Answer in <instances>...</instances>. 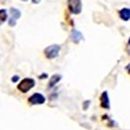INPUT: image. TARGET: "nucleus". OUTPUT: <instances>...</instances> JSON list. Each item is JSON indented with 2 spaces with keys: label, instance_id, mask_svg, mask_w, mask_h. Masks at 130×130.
I'll return each instance as SVG.
<instances>
[{
  "label": "nucleus",
  "instance_id": "11",
  "mask_svg": "<svg viewBox=\"0 0 130 130\" xmlns=\"http://www.w3.org/2000/svg\"><path fill=\"white\" fill-rule=\"evenodd\" d=\"M19 80V76H18V75H15V76H12V78H11V81L13 83H15V82H18V81Z\"/></svg>",
  "mask_w": 130,
  "mask_h": 130
},
{
  "label": "nucleus",
  "instance_id": "12",
  "mask_svg": "<svg viewBox=\"0 0 130 130\" xmlns=\"http://www.w3.org/2000/svg\"><path fill=\"white\" fill-rule=\"evenodd\" d=\"M127 52H128V54L130 55V37H129V39H128V42H127Z\"/></svg>",
  "mask_w": 130,
  "mask_h": 130
},
{
  "label": "nucleus",
  "instance_id": "5",
  "mask_svg": "<svg viewBox=\"0 0 130 130\" xmlns=\"http://www.w3.org/2000/svg\"><path fill=\"white\" fill-rule=\"evenodd\" d=\"M28 102L31 105H42L46 102V98L40 93H35L28 98Z\"/></svg>",
  "mask_w": 130,
  "mask_h": 130
},
{
  "label": "nucleus",
  "instance_id": "14",
  "mask_svg": "<svg viewBox=\"0 0 130 130\" xmlns=\"http://www.w3.org/2000/svg\"><path fill=\"white\" fill-rule=\"evenodd\" d=\"M126 71H127V73H128V74L130 75V63L128 64V65L126 67Z\"/></svg>",
  "mask_w": 130,
  "mask_h": 130
},
{
  "label": "nucleus",
  "instance_id": "2",
  "mask_svg": "<svg viewBox=\"0 0 130 130\" xmlns=\"http://www.w3.org/2000/svg\"><path fill=\"white\" fill-rule=\"evenodd\" d=\"M67 9L72 15H79L82 11L81 0H67Z\"/></svg>",
  "mask_w": 130,
  "mask_h": 130
},
{
  "label": "nucleus",
  "instance_id": "8",
  "mask_svg": "<svg viewBox=\"0 0 130 130\" xmlns=\"http://www.w3.org/2000/svg\"><path fill=\"white\" fill-rule=\"evenodd\" d=\"M71 39L74 43L78 44L83 39V35L78 30L74 29V30H72V32H71Z\"/></svg>",
  "mask_w": 130,
  "mask_h": 130
},
{
  "label": "nucleus",
  "instance_id": "4",
  "mask_svg": "<svg viewBox=\"0 0 130 130\" xmlns=\"http://www.w3.org/2000/svg\"><path fill=\"white\" fill-rule=\"evenodd\" d=\"M9 14H10V17L8 18V25L10 26H15L17 25L18 19H19L21 17V11L15 7H11L9 10Z\"/></svg>",
  "mask_w": 130,
  "mask_h": 130
},
{
  "label": "nucleus",
  "instance_id": "3",
  "mask_svg": "<svg viewBox=\"0 0 130 130\" xmlns=\"http://www.w3.org/2000/svg\"><path fill=\"white\" fill-rule=\"evenodd\" d=\"M60 46L54 44V45H50L44 49V55L47 59H54L56 56H58L59 52H60Z\"/></svg>",
  "mask_w": 130,
  "mask_h": 130
},
{
  "label": "nucleus",
  "instance_id": "10",
  "mask_svg": "<svg viewBox=\"0 0 130 130\" xmlns=\"http://www.w3.org/2000/svg\"><path fill=\"white\" fill-rule=\"evenodd\" d=\"M7 19H8V14H7V9H0V26L4 24Z\"/></svg>",
  "mask_w": 130,
  "mask_h": 130
},
{
  "label": "nucleus",
  "instance_id": "16",
  "mask_svg": "<svg viewBox=\"0 0 130 130\" xmlns=\"http://www.w3.org/2000/svg\"><path fill=\"white\" fill-rule=\"evenodd\" d=\"M21 1H23V2H26V1H28V0H21Z\"/></svg>",
  "mask_w": 130,
  "mask_h": 130
},
{
  "label": "nucleus",
  "instance_id": "13",
  "mask_svg": "<svg viewBox=\"0 0 130 130\" xmlns=\"http://www.w3.org/2000/svg\"><path fill=\"white\" fill-rule=\"evenodd\" d=\"M46 77H47V74H46V73H45V74H42V76H39L40 79H44V78H46Z\"/></svg>",
  "mask_w": 130,
  "mask_h": 130
},
{
  "label": "nucleus",
  "instance_id": "7",
  "mask_svg": "<svg viewBox=\"0 0 130 130\" xmlns=\"http://www.w3.org/2000/svg\"><path fill=\"white\" fill-rule=\"evenodd\" d=\"M118 15L123 21H128L130 20V8H127V7L121 8L118 11Z\"/></svg>",
  "mask_w": 130,
  "mask_h": 130
},
{
  "label": "nucleus",
  "instance_id": "1",
  "mask_svg": "<svg viewBox=\"0 0 130 130\" xmlns=\"http://www.w3.org/2000/svg\"><path fill=\"white\" fill-rule=\"evenodd\" d=\"M36 86V81L31 77H26L22 79L18 85V89L22 93H27L30 89Z\"/></svg>",
  "mask_w": 130,
  "mask_h": 130
},
{
  "label": "nucleus",
  "instance_id": "9",
  "mask_svg": "<svg viewBox=\"0 0 130 130\" xmlns=\"http://www.w3.org/2000/svg\"><path fill=\"white\" fill-rule=\"evenodd\" d=\"M61 78H62V76H61L60 75H58V74L53 75L52 77L50 78L49 83H48V87H54L61 80Z\"/></svg>",
  "mask_w": 130,
  "mask_h": 130
},
{
  "label": "nucleus",
  "instance_id": "15",
  "mask_svg": "<svg viewBox=\"0 0 130 130\" xmlns=\"http://www.w3.org/2000/svg\"><path fill=\"white\" fill-rule=\"evenodd\" d=\"M40 2H41V0H32L33 4H39Z\"/></svg>",
  "mask_w": 130,
  "mask_h": 130
},
{
  "label": "nucleus",
  "instance_id": "6",
  "mask_svg": "<svg viewBox=\"0 0 130 130\" xmlns=\"http://www.w3.org/2000/svg\"><path fill=\"white\" fill-rule=\"evenodd\" d=\"M100 102H101V107L105 109L110 108V101H109L108 94L106 91H104L100 95Z\"/></svg>",
  "mask_w": 130,
  "mask_h": 130
}]
</instances>
